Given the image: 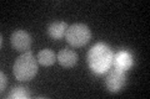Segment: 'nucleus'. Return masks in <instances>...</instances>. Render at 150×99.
I'll return each instance as SVG.
<instances>
[{"mask_svg": "<svg viewBox=\"0 0 150 99\" xmlns=\"http://www.w3.org/2000/svg\"><path fill=\"white\" fill-rule=\"evenodd\" d=\"M13 73L15 78L20 82L31 81L38 73V60L30 52L20 55L15 60L13 66Z\"/></svg>", "mask_w": 150, "mask_h": 99, "instance_id": "f03ea898", "label": "nucleus"}, {"mask_svg": "<svg viewBox=\"0 0 150 99\" xmlns=\"http://www.w3.org/2000/svg\"><path fill=\"white\" fill-rule=\"evenodd\" d=\"M112 58L114 53L109 45L104 42L95 44L86 55V62L88 66L94 73L103 74L109 71L112 64Z\"/></svg>", "mask_w": 150, "mask_h": 99, "instance_id": "f257e3e1", "label": "nucleus"}, {"mask_svg": "<svg viewBox=\"0 0 150 99\" xmlns=\"http://www.w3.org/2000/svg\"><path fill=\"white\" fill-rule=\"evenodd\" d=\"M55 58L56 56L54 53V51H51L49 48H44L41 50L36 56V60L41 66L44 67H49V66H53L55 63Z\"/></svg>", "mask_w": 150, "mask_h": 99, "instance_id": "1a4fd4ad", "label": "nucleus"}, {"mask_svg": "<svg viewBox=\"0 0 150 99\" xmlns=\"http://www.w3.org/2000/svg\"><path fill=\"white\" fill-rule=\"evenodd\" d=\"M0 77H1V86H0V91L3 92L8 86V77L5 76V73L4 72H0Z\"/></svg>", "mask_w": 150, "mask_h": 99, "instance_id": "9b49d317", "label": "nucleus"}, {"mask_svg": "<svg viewBox=\"0 0 150 99\" xmlns=\"http://www.w3.org/2000/svg\"><path fill=\"white\" fill-rule=\"evenodd\" d=\"M8 97L13 99H26L30 97V93H29V89L25 87H15L10 91Z\"/></svg>", "mask_w": 150, "mask_h": 99, "instance_id": "9d476101", "label": "nucleus"}, {"mask_svg": "<svg viewBox=\"0 0 150 99\" xmlns=\"http://www.w3.org/2000/svg\"><path fill=\"white\" fill-rule=\"evenodd\" d=\"M126 84V74L124 71L111 69L105 78V87L110 93H119Z\"/></svg>", "mask_w": 150, "mask_h": 99, "instance_id": "20e7f679", "label": "nucleus"}, {"mask_svg": "<svg viewBox=\"0 0 150 99\" xmlns=\"http://www.w3.org/2000/svg\"><path fill=\"white\" fill-rule=\"evenodd\" d=\"M68 27L69 26L65 21H53L48 26V34L50 37H53L55 40H60L67 35Z\"/></svg>", "mask_w": 150, "mask_h": 99, "instance_id": "6e6552de", "label": "nucleus"}, {"mask_svg": "<svg viewBox=\"0 0 150 99\" xmlns=\"http://www.w3.org/2000/svg\"><path fill=\"white\" fill-rule=\"evenodd\" d=\"M68 44L73 47H84L91 39V31L85 24H73L68 27L65 35Z\"/></svg>", "mask_w": 150, "mask_h": 99, "instance_id": "7ed1b4c3", "label": "nucleus"}, {"mask_svg": "<svg viewBox=\"0 0 150 99\" xmlns=\"http://www.w3.org/2000/svg\"><path fill=\"white\" fill-rule=\"evenodd\" d=\"M112 64H114V68L126 72V71L130 69L134 64L133 55L126 50H121L115 53L114 58H112Z\"/></svg>", "mask_w": 150, "mask_h": 99, "instance_id": "423d86ee", "label": "nucleus"}, {"mask_svg": "<svg viewBox=\"0 0 150 99\" xmlns=\"http://www.w3.org/2000/svg\"><path fill=\"white\" fill-rule=\"evenodd\" d=\"M10 42L13 48L18 52H29L31 46V36L25 30H15L10 36Z\"/></svg>", "mask_w": 150, "mask_h": 99, "instance_id": "39448f33", "label": "nucleus"}, {"mask_svg": "<svg viewBox=\"0 0 150 99\" xmlns=\"http://www.w3.org/2000/svg\"><path fill=\"white\" fill-rule=\"evenodd\" d=\"M58 62L65 68H71L78 63V53L73 50L63 48L59 51L58 56H56Z\"/></svg>", "mask_w": 150, "mask_h": 99, "instance_id": "0eeeda50", "label": "nucleus"}]
</instances>
